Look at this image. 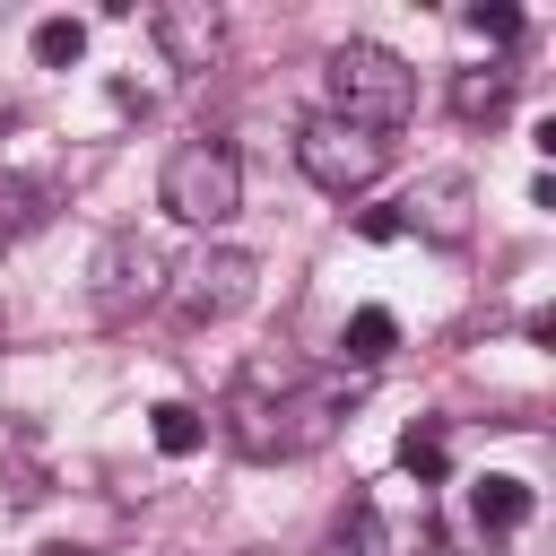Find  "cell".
<instances>
[{"mask_svg":"<svg viewBox=\"0 0 556 556\" xmlns=\"http://www.w3.org/2000/svg\"><path fill=\"white\" fill-rule=\"evenodd\" d=\"M321 87H330V122L374 130V139H391L417 113V70L400 52H382V43H339L321 61Z\"/></svg>","mask_w":556,"mask_h":556,"instance_id":"1","label":"cell"},{"mask_svg":"<svg viewBox=\"0 0 556 556\" xmlns=\"http://www.w3.org/2000/svg\"><path fill=\"white\" fill-rule=\"evenodd\" d=\"M156 200L174 226H226L243 208V156L226 139H182L156 174Z\"/></svg>","mask_w":556,"mask_h":556,"instance_id":"2","label":"cell"},{"mask_svg":"<svg viewBox=\"0 0 556 556\" xmlns=\"http://www.w3.org/2000/svg\"><path fill=\"white\" fill-rule=\"evenodd\" d=\"M295 165H304V182H313V191L356 200V191H374V182H382L391 139L348 130V122H330V113H304V122H295Z\"/></svg>","mask_w":556,"mask_h":556,"instance_id":"3","label":"cell"},{"mask_svg":"<svg viewBox=\"0 0 556 556\" xmlns=\"http://www.w3.org/2000/svg\"><path fill=\"white\" fill-rule=\"evenodd\" d=\"M165 278H174V261H165V252H156L139 226L104 235V243H96V261H87V295H96V313H104V321L148 313V304L165 295Z\"/></svg>","mask_w":556,"mask_h":556,"instance_id":"4","label":"cell"},{"mask_svg":"<svg viewBox=\"0 0 556 556\" xmlns=\"http://www.w3.org/2000/svg\"><path fill=\"white\" fill-rule=\"evenodd\" d=\"M252 287H261V261L235 252V243H200V252L165 278V295H174L182 321H226V313L252 304Z\"/></svg>","mask_w":556,"mask_h":556,"instance_id":"5","label":"cell"},{"mask_svg":"<svg viewBox=\"0 0 556 556\" xmlns=\"http://www.w3.org/2000/svg\"><path fill=\"white\" fill-rule=\"evenodd\" d=\"M278 400H287V374H269V365H252L235 391H226V408H217V434L243 452V460H278L287 452V426H278Z\"/></svg>","mask_w":556,"mask_h":556,"instance_id":"6","label":"cell"},{"mask_svg":"<svg viewBox=\"0 0 556 556\" xmlns=\"http://www.w3.org/2000/svg\"><path fill=\"white\" fill-rule=\"evenodd\" d=\"M356 400H365V382H356V374H295V382H287V400H278L287 452H321Z\"/></svg>","mask_w":556,"mask_h":556,"instance_id":"7","label":"cell"},{"mask_svg":"<svg viewBox=\"0 0 556 556\" xmlns=\"http://www.w3.org/2000/svg\"><path fill=\"white\" fill-rule=\"evenodd\" d=\"M417 547H434L426 504H417V521H391L382 495H356V504L339 513V530H330V556H417Z\"/></svg>","mask_w":556,"mask_h":556,"instance_id":"8","label":"cell"},{"mask_svg":"<svg viewBox=\"0 0 556 556\" xmlns=\"http://www.w3.org/2000/svg\"><path fill=\"white\" fill-rule=\"evenodd\" d=\"M469 200H478L469 174H426V182L400 200V208H408L400 226H417V235H434V243H469Z\"/></svg>","mask_w":556,"mask_h":556,"instance_id":"9","label":"cell"},{"mask_svg":"<svg viewBox=\"0 0 556 556\" xmlns=\"http://www.w3.org/2000/svg\"><path fill=\"white\" fill-rule=\"evenodd\" d=\"M148 35L165 43L174 70H208V52H217V17H208V9H156Z\"/></svg>","mask_w":556,"mask_h":556,"instance_id":"10","label":"cell"},{"mask_svg":"<svg viewBox=\"0 0 556 556\" xmlns=\"http://www.w3.org/2000/svg\"><path fill=\"white\" fill-rule=\"evenodd\" d=\"M52 208H61V182L52 174H0V243L35 235Z\"/></svg>","mask_w":556,"mask_h":556,"instance_id":"11","label":"cell"},{"mask_svg":"<svg viewBox=\"0 0 556 556\" xmlns=\"http://www.w3.org/2000/svg\"><path fill=\"white\" fill-rule=\"evenodd\" d=\"M530 504H539V495H530L521 478H504V469H486V478L469 486V513H478V530H521V521H530Z\"/></svg>","mask_w":556,"mask_h":556,"instance_id":"12","label":"cell"},{"mask_svg":"<svg viewBox=\"0 0 556 556\" xmlns=\"http://www.w3.org/2000/svg\"><path fill=\"white\" fill-rule=\"evenodd\" d=\"M504 104H513V70H460L452 78V113L460 122H495Z\"/></svg>","mask_w":556,"mask_h":556,"instance_id":"13","label":"cell"},{"mask_svg":"<svg viewBox=\"0 0 556 556\" xmlns=\"http://www.w3.org/2000/svg\"><path fill=\"white\" fill-rule=\"evenodd\" d=\"M391 348H400V321H391L382 304H365V313H348V330H339V356H348V365H382Z\"/></svg>","mask_w":556,"mask_h":556,"instance_id":"14","label":"cell"},{"mask_svg":"<svg viewBox=\"0 0 556 556\" xmlns=\"http://www.w3.org/2000/svg\"><path fill=\"white\" fill-rule=\"evenodd\" d=\"M148 434H156V452H165V460H191V452L208 443V426H200V408H182V400H165V408H148Z\"/></svg>","mask_w":556,"mask_h":556,"instance_id":"15","label":"cell"},{"mask_svg":"<svg viewBox=\"0 0 556 556\" xmlns=\"http://www.w3.org/2000/svg\"><path fill=\"white\" fill-rule=\"evenodd\" d=\"M400 469H408L417 486H434V478L452 469V452H443V426H408V434H400Z\"/></svg>","mask_w":556,"mask_h":556,"instance_id":"16","label":"cell"},{"mask_svg":"<svg viewBox=\"0 0 556 556\" xmlns=\"http://www.w3.org/2000/svg\"><path fill=\"white\" fill-rule=\"evenodd\" d=\"M78 52H87V26H78V17H43V26H35V61H43V70H70Z\"/></svg>","mask_w":556,"mask_h":556,"instance_id":"17","label":"cell"},{"mask_svg":"<svg viewBox=\"0 0 556 556\" xmlns=\"http://www.w3.org/2000/svg\"><path fill=\"white\" fill-rule=\"evenodd\" d=\"M460 26H469V35H486V43H513V35H521V9H504V0H469V9H460Z\"/></svg>","mask_w":556,"mask_h":556,"instance_id":"18","label":"cell"},{"mask_svg":"<svg viewBox=\"0 0 556 556\" xmlns=\"http://www.w3.org/2000/svg\"><path fill=\"white\" fill-rule=\"evenodd\" d=\"M35 556H87V547H70V539H52V547H35Z\"/></svg>","mask_w":556,"mask_h":556,"instance_id":"19","label":"cell"},{"mask_svg":"<svg viewBox=\"0 0 556 556\" xmlns=\"http://www.w3.org/2000/svg\"><path fill=\"white\" fill-rule=\"evenodd\" d=\"M9 122H17V113H0V130H9Z\"/></svg>","mask_w":556,"mask_h":556,"instance_id":"20","label":"cell"}]
</instances>
